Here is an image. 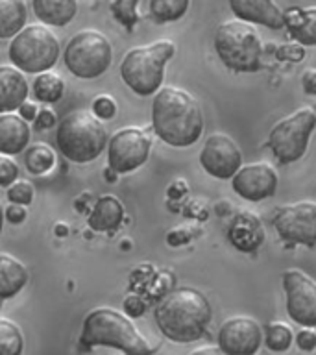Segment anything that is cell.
Returning a JSON list of instances; mask_svg holds the SVG:
<instances>
[{
  "label": "cell",
  "instance_id": "30",
  "mask_svg": "<svg viewBox=\"0 0 316 355\" xmlns=\"http://www.w3.org/2000/svg\"><path fill=\"white\" fill-rule=\"evenodd\" d=\"M266 348L272 352H287L292 344V331L287 324L283 322H274L270 326L266 327V337H265Z\"/></svg>",
  "mask_w": 316,
  "mask_h": 355
},
{
  "label": "cell",
  "instance_id": "17",
  "mask_svg": "<svg viewBox=\"0 0 316 355\" xmlns=\"http://www.w3.org/2000/svg\"><path fill=\"white\" fill-rule=\"evenodd\" d=\"M227 239L244 254H254L265 241V227L252 213H238L233 216L231 224L227 227Z\"/></svg>",
  "mask_w": 316,
  "mask_h": 355
},
{
  "label": "cell",
  "instance_id": "40",
  "mask_svg": "<svg viewBox=\"0 0 316 355\" xmlns=\"http://www.w3.org/2000/svg\"><path fill=\"white\" fill-rule=\"evenodd\" d=\"M19 115H21L22 119H26L28 122L35 121V116H37V110H35V105L30 104V102H24V104L19 107Z\"/></svg>",
  "mask_w": 316,
  "mask_h": 355
},
{
  "label": "cell",
  "instance_id": "43",
  "mask_svg": "<svg viewBox=\"0 0 316 355\" xmlns=\"http://www.w3.org/2000/svg\"><path fill=\"white\" fill-rule=\"evenodd\" d=\"M4 218H6V213L2 209V204H0V232H2V226H4Z\"/></svg>",
  "mask_w": 316,
  "mask_h": 355
},
{
  "label": "cell",
  "instance_id": "2",
  "mask_svg": "<svg viewBox=\"0 0 316 355\" xmlns=\"http://www.w3.org/2000/svg\"><path fill=\"white\" fill-rule=\"evenodd\" d=\"M154 318L168 340L188 344L204 337L213 320V309L204 293L193 287H182L166 294L155 305Z\"/></svg>",
  "mask_w": 316,
  "mask_h": 355
},
{
  "label": "cell",
  "instance_id": "9",
  "mask_svg": "<svg viewBox=\"0 0 316 355\" xmlns=\"http://www.w3.org/2000/svg\"><path fill=\"white\" fill-rule=\"evenodd\" d=\"M316 130V111L313 107H301L292 115L283 119L272 128L268 135V146L279 163L288 165L304 157L309 139Z\"/></svg>",
  "mask_w": 316,
  "mask_h": 355
},
{
  "label": "cell",
  "instance_id": "11",
  "mask_svg": "<svg viewBox=\"0 0 316 355\" xmlns=\"http://www.w3.org/2000/svg\"><path fill=\"white\" fill-rule=\"evenodd\" d=\"M272 222L285 243L304 244L309 248L316 246V205L313 202L285 205L277 209Z\"/></svg>",
  "mask_w": 316,
  "mask_h": 355
},
{
  "label": "cell",
  "instance_id": "5",
  "mask_svg": "<svg viewBox=\"0 0 316 355\" xmlns=\"http://www.w3.org/2000/svg\"><path fill=\"white\" fill-rule=\"evenodd\" d=\"M174 52L176 46L168 39L132 49L121 63L122 80L139 96L157 93L165 78L166 63L172 60Z\"/></svg>",
  "mask_w": 316,
  "mask_h": 355
},
{
  "label": "cell",
  "instance_id": "21",
  "mask_svg": "<svg viewBox=\"0 0 316 355\" xmlns=\"http://www.w3.org/2000/svg\"><path fill=\"white\" fill-rule=\"evenodd\" d=\"M122 218H124V205L121 204V200L111 194H104L96 200L87 222L93 232H113L121 226Z\"/></svg>",
  "mask_w": 316,
  "mask_h": 355
},
{
  "label": "cell",
  "instance_id": "29",
  "mask_svg": "<svg viewBox=\"0 0 316 355\" xmlns=\"http://www.w3.org/2000/svg\"><path fill=\"white\" fill-rule=\"evenodd\" d=\"M139 0H111L109 10L115 17L116 22H121L128 32H133V28L137 26L139 13H137Z\"/></svg>",
  "mask_w": 316,
  "mask_h": 355
},
{
  "label": "cell",
  "instance_id": "39",
  "mask_svg": "<svg viewBox=\"0 0 316 355\" xmlns=\"http://www.w3.org/2000/svg\"><path fill=\"white\" fill-rule=\"evenodd\" d=\"M301 87L307 94L316 96V71L315 69H307L301 76Z\"/></svg>",
  "mask_w": 316,
  "mask_h": 355
},
{
  "label": "cell",
  "instance_id": "15",
  "mask_svg": "<svg viewBox=\"0 0 316 355\" xmlns=\"http://www.w3.org/2000/svg\"><path fill=\"white\" fill-rule=\"evenodd\" d=\"M233 191L249 202L270 198L276 194L277 172L268 163H254L240 166L231 178Z\"/></svg>",
  "mask_w": 316,
  "mask_h": 355
},
{
  "label": "cell",
  "instance_id": "20",
  "mask_svg": "<svg viewBox=\"0 0 316 355\" xmlns=\"http://www.w3.org/2000/svg\"><path fill=\"white\" fill-rule=\"evenodd\" d=\"M285 28L296 43L316 46V8L292 6L285 10Z\"/></svg>",
  "mask_w": 316,
  "mask_h": 355
},
{
  "label": "cell",
  "instance_id": "42",
  "mask_svg": "<svg viewBox=\"0 0 316 355\" xmlns=\"http://www.w3.org/2000/svg\"><path fill=\"white\" fill-rule=\"evenodd\" d=\"M67 232H69V230H67V227L63 226V224H60V226H55V233H58L60 237H65Z\"/></svg>",
  "mask_w": 316,
  "mask_h": 355
},
{
  "label": "cell",
  "instance_id": "6",
  "mask_svg": "<svg viewBox=\"0 0 316 355\" xmlns=\"http://www.w3.org/2000/svg\"><path fill=\"white\" fill-rule=\"evenodd\" d=\"M215 50L229 71L257 72L261 69L263 43L249 22L235 19L218 24L215 32Z\"/></svg>",
  "mask_w": 316,
  "mask_h": 355
},
{
  "label": "cell",
  "instance_id": "24",
  "mask_svg": "<svg viewBox=\"0 0 316 355\" xmlns=\"http://www.w3.org/2000/svg\"><path fill=\"white\" fill-rule=\"evenodd\" d=\"M24 0H0V39H13L26 24Z\"/></svg>",
  "mask_w": 316,
  "mask_h": 355
},
{
  "label": "cell",
  "instance_id": "41",
  "mask_svg": "<svg viewBox=\"0 0 316 355\" xmlns=\"http://www.w3.org/2000/svg\"><path fill=\"white\" fill-rule=\"evenodd\" d=\"M196 354H222L220 348H198L194 349V355Z\"/></svg>",
  "mask_w": 316,
  "mask_h": 355
},
{
  "label": "cell",
  "instance_id": "7",
  "mask_svg": "<svg viewBox=\"0 0 316 355\" xmlns=\"http://www.w3.org/2000/svg\"><path fill=\"white\" fill-rule=\"evenodd\" d=\"M60 39L46 24H28L11 39L8 55L11 65L28 74L50 71L60 60Z\"/></svg>",
  "mask_w": 316,
  "mask_h": 355
},
{
  "label": "cell",
  "instance_id": "34",
  "mask_svg": "<svg viewBox=\"0 0 316 355\" xmlns=\"http://www.w3.org/2000/svg\"><path fill=\"white\" fill-rule=\"evenodd\" d=\"M276 58L277 60H287L298 63V61H301L305 58L304 44H281V46H277Z\"/></svg>",
  "mask_w": 316,
  "mask_h": 355
},
{
  "label": "cell",
  "instance_id": "33",
  "mask_svg": "<svg viewBox=\"0 0 316 355\" xmlns=\"http://www.w3.org/2000/svg\"><path fill=\"white\" fill-rule=\"evenodd\" d=\"M19 178V166L8 155H0V187H10Z\"/></svg>",
  "mask_w": 316,
  "mask_h": 355
},
{
  "label": "cell",
  "instance_id": "19",
  "mask_svg": "<svg viewBox=\"0 0 316 355\" xmlns=\"http://www.w3.org/2000/svg\"><path fill=\"white\" fill-rule=\"evenodd\" d=\"M30 126L26 119L11 113H0V154L17 155L28 148Z\"/></svg>",
  "mask_w": 316,
  "mask_h": 355
},
{
  "label": "cell",
  "instance_id": "35",
  "mask_svg": "<svg viewBox=\"0 0 316 355\" xmlns=\"http://www.w3.org/2000/svg\"><path fill=\"white\" fill-rule=\"evenodd\" d=\"M296 344L304 352H313L316 348V331L313 327H304L296 335Z\"/></svg>",
  "mask_w": 316,
  "mask_h": 355
},
{
  "label": "cell",
  "instance_id": "38",
  "mask_svg": "<svg viewBox=\"0 0 316 355\" xmlns=\"http://www.w3.org/2000/svg\"><path fill=\"white\" fill-rule=\"evenodd\" d=\"M55 124V115L52 110H41L35 116V130H46Z\"/></svg>",
  "mask_w": 316,
  "mask_h": 355
},
{
  "label": "cell",
  "instance_id": "32",
  "mask_svg": "<svg viewBox=\"0 0 316 355\" xmlns=\"http://www.w3.org/2000/svg\"><path fill=\"white\" fill-rule=\"evenodd\" d=\"M93 113L102 121H109L116 115V102L107 94H100L93 100Z\"/></svg>",
  "mask_w": 316,
  "mask_h": 355
},
{
  "label": "cell",
  "instance_id": "10",
  "mask_svg": "<svg viewBox=\"0 0 316 355\" xmlns=\"http://www.w3.org/2000/svg\"><path fill=\"white\" fill-rule=\"evenodd\" d=\"M152 150V139L141 128H122L109 139L107 163L115 174H128L146 163Z\"/></svg>",
  "mask_w": 316,
  "mask_h": 355
},
{
  "label": "cell",
  "instance_id": "14",
  "mask_svg": "<svg viewBox=\"0 0 316 355\" xmlns=\"http://www.w3.org/2000/svg\"><path fill=\"white\" fill-rule=\"evenodd\" d=\"M263 331L249 316H233L222 324L218 331V348L227 355H252L261 348Z\"/></svg>",
  "mask_w": 316,
  "mask_h": 355
},
{
  "label": "cell",
  "instance_id": "27",
  "mask_svg": "<svg viewBox=\"0 0 316 355\" xmlns=\"http://www.w3.org/2000/svg\"><path fill=\"white\" fill-rule=\"evenodd\" d=\"M55 163L54 150L50 148L49 144L35 143L28 146L26 154H24V165L32 174H44L49 172Z\"/></svg>",
  "mask_w": 316,
  "mask_h": 355
},
{
  "label": "cell",
  "instance_id": "1",
  "mask_svg": "<svg viewBox=\"0 0 316 355\" xmlns=\"http://www.w3.org/2000/svg\"><path fill=\"white\" fill-rule=\"evenodd\" d=\"M152 126L163 143L187 148L204 132V113L193 94L174 85L159 89L152 102Z\"/></svg>",
  "mask_w": 316,
  "mask_h": 355
},
{
  "label": "cell",
  "instance_id": "13",
  "mask_svg": "<svg viewBox=\"0 0 316 355\" xmlns=\"http://www.w3.org/2000/svg\"><path fill=\"white\" fill-rule=\"evenodd\" d=\"M200 165L216 180H231L243 166V154L231 137L224 133H213L200 152Z\"/></svg>",
  "mask_w": 316,
  "mask_h": 355
},
{
  "label": "cell",
  "instance_id": "8",
  "mask_svg": "<svg viewBox=\"0 0 316 355\" xmlns=\"http://www.w3.org/2000/svg\"><path fill=\"white\" fill-rule=\"evenodd\" d=\"M113 49L109 39L98 30H82L72 35L63 52L65 67L82 80L102 76L111 67Z\"/></svg>",
  "mask_w": 316,
  "mask_h": 355
},
{
  "label": "cell",
  "instance_id": "25",
  "mask_svg": "<svg viewBox=\"0 0 316 355\" xmlns=\"http://www.w3.org/2000/svg\"><path fill=\"white\" fill-rule=\"evenodd\" d=\"M33 96L43 104H55L65 93V82L55 72H41L33 80Z\"/></svg>",
  "mask_w": 316,
  "mask_h": 355
},
{
  "label": "cell",
  "instance_id": "31",
  "mask_svg": "<svg viewBox=\"0 0 316 355\" xmlns=\"http://www.w3.org/2000/svg\"><path fill=\"white\" fill-rule=\"evenodd\" d=\"M6 194H8V200H10L11 204L28 205V204H32V200H33V187L30 182L17 180V182L11 183Z\"/></svg>",
  "mask_w": 316,
  "mask_h": 355
},
{
  "label": "cell",
  "instance_id": "18",
  "mask_svg": "<svg viewBox=\"0 0 316 355\" xmlns=\"http://www.w3.org/2000/svg\"><path fill=\"white\" fill-rule=\"evenodd\" d=\"M26 76L15 65H0V113L19 110L28 98Z\"/></svg>",
  "mask_w": 316,
  "mask_h": 355
},
{
  "label": "cell",
  "instance_id": "23",
  "mask_svg": "<svg viewBox=\"0 0 316 355\" xmlns=\"http://www.w3.org/2000/svg\"><path fill=\"white\" fill-rule=\"evenodd\" d=\"M28 283V270L21 261L10 254H0V300H10L21 293Z\"/></svg>",
  "mask_w": 316,
  "mask_h": 355
},
{
  "label": "cell",
  "instance_id": "26",
  "mask_svg": "<svg viewBox=\"0 0 316 355\" xmlns=\"http://www.w3.org/2000/svg\"><path fill=\"white\" fill-rule=\"evenodd\" d=\"M191 0H150L148 10L152 21L157 24L179 21L188 11Z\"/></svg>",
  "mask_w": 316,
  "mask_h": 355
},
{
  "label": "cell",
  "instance_id": "37",
  "mask_svg": "<svg viewBox=\"0 0 316 355\" xmlns=\"http://www.w3.org/2000/svg\"><path fill=\"white\" fill-rule=\"evenodd\" d=\"M144 302L139 296H128L124 300V311H126L130 316H143L144 313Z\"/></svg>",
  "mask_w": 316,
  "mask_h": 355
},
{
  "label": "cell",
  "instance_id": "12",
  "mask_svg": "<svg viewBox=\"0 0 316 355\" xmlns=\"http://www.w3.org/2000/svg\"><path fill=\"white\" fill-rule=\"evenodd\" d=\"M287 313L301 327H316V282L305 272L290 268L281 276Z\"/></svg>",
  "mask_w": 316,
  "mask_h": 355
},
{
  "label": "cell",
  "instance_id": "36",
  "mask_svg": "<svg viewBox=\"0 0 316 355\" xmlns=\"http://www.w3.org/2000/svg\"><path fill=\"white\" fill-rule=\"evenodd\" d=\"M6 218H8V222H11V224H22V222L26 220V207L21 204H11L6 207Z\"/></svg>",
  "mask_w": 316,
  "mask_h": 355
},
{
  "label": "cell",
  "instance_id": "16",
  "mask_svg": "<svg viewBox=\"0 0 316 355\" xmlns=\"http://www.w3.org/2000/svg\"><path fill=\"white\" fill-rule=\"evenodd\" d=\"M233 15L249 24H261L270 30L285 28V11L274 0H227Z\"/></svg>",
  "mask_w": 316,
  "mask_h": 355
},
{
  "label": "cell",
  "instance_id": "28",
  "mask_svg": "<svg viewBox=\"0 0 316 355\" xmlns=\"http://www.w3.org/2000/svg\"><path fill=\"white\" fill-rule=\"evenodd\" d=\"M24 340L15 322L0 316V355H19L22 352Z\"/></svg>",
  "mask_w": 316,
  "mask_h": 355
},
{
  "label": "cell",
  "instance_id": "22",
  "mask_svg": "<svg viewBox=\"0 0 316 355\" xmlns=\"http://www.w3.org/2000/svg\"><path fill=\"white\" fill-rule=\"evenodd\" d=\"M32 6L46 26H67L78 13V0H32Z\"/></svg>",
  "mask_w": 316,
  "mask_h": 355
},
{
  "label": "cell",
  "instance_id": "3",
  "mask_svg": "<svg viewBox=\"0 0 316 355\" xmlns=\"http://www.w3.org/2000/svg\"><path fill=\"white\" fill-rule=\"evenodd\" d=\"M80 344L83 348L109 346L132 355L152 352L146 338L133 326V322L111 307H98L85 316Z\"/></svg>",
  "mask_w": 316,
  "mask_h": 355
},
{
  "label": "cell",
  "instance_id": "4",
  "mask_svg": "<svg viewBox=\"0 0 316 355\" xmlns=\"http://www.w3.org/2000/svg\"><path fill=\"white\" fill-rule=\"evenodd\" d=\"M55 144L72 163H89L107 146V132L102 119L91 111H72L58 124Z\"/></svg>",
  "mask_w": 316,
  "mask_h": 355
}]
</instances>
